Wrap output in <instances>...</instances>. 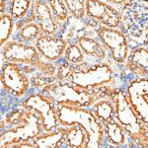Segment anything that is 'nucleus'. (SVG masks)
Here are the masks:
<instances>
[{"instance_id": "obj_16", "label": "nucleus", "mask_w": 148, "mask_h": 148, "mask_svg": "<svg viewBox=\"0 0 148 148\" xmlns=\"http://www.w3.org/2000/svg\"><path fill=\"white\" fill-rule=\"evenodd\" d=\"M78 44L85 54L90 56H93L95 58L102 59L106 56V51L104 49V45H101V42L97 40H94L89 37H80L78 40Z\"/></svg>"}, {"instance_id": "obj_18", "label": "nucleus", "mask_w": 148, "mask_h": 148, "mask_svg": "<svg viewBox=\"0 0 148 148\" xmlns=\"http://www.w3.org/2000/svg\"><path fill=\"white\" fill-rule=\"evenodd\" d=\"M87 132L82 126H75L72 125L67 130H65V143L69 147L79 148L86 146L85 136Z\"/></svg>"}, {"instance_id": "obj_14", "label": "nucleus", "mask_w": 148, "mask_h": 148, "mask_svg": "<svg viewBox=\"0 0 148 148\" xmlns=\"http://www.w3.org/2000/svg\"><path fill=\"white\" fill-rule=\"evenodd\" d=\"M127 96L135 113L143 123L148 125V97L130 84L127 87Z\"/></svg>"}, {"instance_id": "obj_13", "label": "nucleus", "mask_w": 148, "mask_h": 148, "mask_svg": "<svg viewBox=\"0 0 148 148\" xmlns=\"http://www.w3.org/2000/svg\"><path fill=\"white\" fill-rule=\"evenodd\" d=\"M35 20L45 35H53L57 30V24L53 19V14L46 0H35L34 8Z\"/></svg>"}, {"instance_id": "obj_21", "label": "nucleus", "mask_w": 148, "mask_h": 148, "mask_svg": "<svg viewBox=\"0 0 148 148\" xmlns=\"http://www.w3.org/2000/svg\"><path fill=\"white\" fill-rule=\"evenodd\" d=\"M40 32L42 30L38 24L30 22L24 25L22 28H20L18 36L23 42H33L34 40L38 39Z\"/></svg>"}, {"instance_id": "obj_30", "label": "nucleus", "mask_w": 148, "mask_h": 148, "mask_svg": "<svg viewBox=\"0 0 148 148\" xmlns=\"http://www.w3.org/2000/svg\"><path fill=\"white\" fill-rule=\"evenodd\" d=\"M10 1H11V0H10Z\"/></svg>"}, {"instance_id": "obj_20", "label": "nucleus", "mask_w": 148, "mask_h": 148, "mask_svg": "<svg viewBox=\"0 0 148 148\" xmlns=\"http://www.w3.org/2000/svg\"><path fill=\"white\" fill-rule=\"evenodd\" d=\"M52 14L59 23H63L68 19V8L64 0H47Z\"/></svg>"}, {"instance_id": "obj_23", "label": "nucleus", "mask_w": 148, "mask_h": 148, "mask_svg": "<svg viewBox=\"0 0 148 148\" xmlns=\"http://www.w3.org/2000/svg\"><path fill=\"white\" fill-rule=\"evenodd\" d=\"M13 17L11 15H8L6 13H2L0 17V32H1V46L7 42V40L10 38L13 31L14 22Z\"/></svg>"}, {"instance_id": "obj_12", "label": "nucleus", "mask_w": 148, "mask_h": 148, "mask_svg": "<svg viewBox=\"0 0 148 148\" xmlns=\"http://www.w3.org/2000/svg\"><path fill=\"white\" fill-rule=\"evenodd\" d=\"M67 45L63 39L51 35L40 36L36 40V47L40 54L51 61H56L61 57Z\"/></svg>"}, {"instance_id": "obj_24", "label": "nucleus", "mask_w": 148, "mask_h": 148, "mask_svg": "<svg viewBox=\"0 0 148 148\" xmlns=\"http://www.w3.org/2000/svg\"><path fill=\"white\" fill-rule=\"evenodd\" d=\"M114 108L108 101H100L95 105V116L104 123L113 120Z\"/></svg>"}, {"instance_id": "obj_17", "label": "nucleus", "mask_w": 148, "mask_h": 148, "mask_svg": "<svg viewBox=\"0 0 148 148\" xmlns=\"http://www.w3.org/2000/svg\"><path fill=\"white\" fill-rule=\"evenodd\" d=\"M65 137V130H59L45 135L35 137V147L40 148H56L61 140Z\"/></svg>"}, {"instance_id": "obj_9", "label": "nucleus", "mask_w": 148, "mask_h": 148, "mask_svg": "<svg viewBox=\"0 0 148 148\" xmlns=\"http://www.w3.org/2000/svg\"><path fill=\"white\" fill-rule=\"evenodd\" d=\"M1 83L6 90L17 97L24 96L31 86L30 79L15 62H8L2 66Z\"/></svg>"}, {"instance_id": "obj_4", "label": "nucleus", "mask_w": 148, "mask_h": 148, "mask_svg": "<svg viewBox=\"0 0 148 148\" xmlns=\"http://www.w3.org/2000/svg\"><path fill=\"white\" fill-rule=\"evenodd\" d=\"M116 103V114L119 123H121L125 130L132 138L137 139L144 134L141 121H139V116L135 113L130 100L123 91L118 92L114 95Z\"/></svg>"}, {"instance_id": "obj_28", "label": "nucleus", "mask_w": 148, "mask_h": 148, "mask_svg": "<svg viewBox=\"0 0 148 148\" xmlns=\"http://www.w3.org/2000/svg\"><path fill=\"white\" fill-rule=\"evenodd\" d=\"M71 73L70 71V66L68 64H63L59 67L58 71H57V74H56V77L58 79H62V78H66L69 76V74Z\"/></svg>"}, {"instance_id": "obj_25", "label": "nucleus", "mask_w": 148, "mask_h": 148, "mask_svg": "<svg viewBox=\"0 0 148 148\" xmlns=\"http://www.w3.org/2000/svg\"><path fill=\"white\" fill-rule=\"evenodd\" d=\"M64 57L68 62L72 64H79L84 61V51L79 45L71 44L66 47L64 51Z\"/></svg>"}, {"instance_id": "obj_5", "label": "nucleus", "mask_w": 148, "mask_h": 148, "mask_svg": "<svg viewBox=\"0 0 148 148\" xmlns=\"http://www.w3.org/2000/svg\"><path fill=\"white\" fill-rule=\"evenodd\" d=\"M113 70L108 64H97L86 70L72 71L68 76V80L74 86L82 89L99 87L111 82L113 79Z\"/></svg>"}, {"instance_id": "obj_29", "label": "nucleus", "mask_w": 148, "mask_h": 148, "mask_svg": "<svg viewBox=\"0 0 148 148\" xmlns=\"http://www.w3.org/2000/svg\"><path fill=\"white\" fill-rule=\"evenodd\" d=\"M108 1L111 2V3H113V4H116V5H120V4L125 3V2L128 1V0H108Z\"/></svg>"}, {"instance_id": "obj_19", "label": "nucleus", "mask_w": 148, "mask_h": 148, "mask_svg": "<svg viewBox=\"0 0 148 148\" xmlns=\"http://www.w3.org/2000/svg\"><path fill=\"white\" fill-rule=\"evenodd\" d=\"M105 131L107 133V136L110 142L114 145H121L125 142V133H123V128L121 123L118 121H114V119L110 121L105 123Z\"/></svg>"}, {"instance_id": "obj_1", "label": "nucleus", "mask_w": 148, "mask_h": 148, "mask_svg": "<svg viewBox=\"0 0 148 148\" xmlns=\"http://www.w3.org/2000/svg\"><path fill=\"white\" fill-rule=\"evenodd\" d=\"M58 123L62 125H79L87 132L88 142L86 147L98 148L104 139V128L99 119L84 107L70 105H58L56 109Z\"/></svg>"}, {"instance_id": "obj_8", "label": "nucleus", "mask_w": 148, "mask_h": 148, "mask_svg": "<svg viewBox=\"0 0 148 148\" xmlns=\"http://www.w3.org/2000/svg\"><path fill=\"white\" fill-rule=\"evenodd\" d=\"M98 36L104 47L109 49L113 59L118 63H123L128 56V42L125 34L116 29L100 27Z\"/></svg>"}, {"instance_id": "obj_10", "label": "nucleus", "mask_w": 148, "mask_h": 148, "mask_svg": "<svg viewBox=\"0 0 148 148\" xmlns=\"http://www.w3.org/2000/svg\"><path fill=\"white\" fill-rule=\"evenodd\" d=\"M2 47L3 58L8 62L23 63L30 66H39L42 62L37 47L15 40L7 42Z\"/></svg>"}, {"instance_id": "obj_7", "label": "nucleus", "mask_w": 148, "mask_h": 148, "mask_svg": "<svg viewBox=\"0 0 148 148\" xmlns=\"http://www.w3.org/2000/svg\"><path fill=\"white\" fill-rule=\"evenodd\" d=\"M24 108L33 110L40 114L42 119V126L47 132H51L57 126V114L53 102L44 94H35L28 97L22 104Z\"/></svg>"}, {"instance_id": "obj_2", "label": "nucleus", "mask_w": 148, "mask_h": 148, "mask_svg": "<svg viewBox=\"0 0 148 148\" xmlns=\"http://www.w3.org/2000/svg\"><path fill=\"white\" fill-rule=\"evenodd\" d=\"M42 94L57 105H70L76 107H87L93 104L96 97L91 93L77 86L68 84L47 85Z\"/></svg>"}, {"instance_id": "obj_15", "label": "nucleus", "mask_w": 148, "mask_h": 148, "mask_svg": "<svg viewBox=\"0 0 148 148\" xmlns=\"http://www.w3.org/2000/svg\"><path fill=\"white\" fill-rule=\"evenodd\" d=\"M127 67L132 72L141 76L148 75V49L137 47L127 58Z\"/></svg>"}, {"instance_id": "obj_3", "label": "nucleus", "mask_w": 148, "mask_h": 148, "mask_svg": "<svg viewBox=\"0 0 148 148\" xmlns=\"http://www.w3.org/2000/svg\"><path fill=\"white\" fill-rule=\"evenodd\" d=\"M40 116L30 112L24 113L21 123L16 125L14 128L3 131L1 134V148L12 147L17 143L28 141L29 139L39 136L40 130Z\"/></svg>"}, {"instance_id": "obj_26", "label": "nucleus", "mask_w": 148, "mask_h": 148, "mask_svg": "<svg viewBox=\"0 0 148 148\" xmlns=\"http://www.w3.org/2000/svg\"><path fill=\"white\" fill-rule=\"evenodd\" d=\"M64 1L74 18L80 20L85 17L86 9L84 0H64Z\"/></svg>"}, {"instance_id": "obj_27", "label": "nucleus", "mask_w": 148, "mask_h": 148, "mask_svg": "<svg viewBox=\"0 0 148 148\" xmlns=\"http://www.w3.org/2000/svg\"><path fill=\"white\" fill-rule=\"evenodd\" d=\"M130 85H132L134 88H136L138 91H140L148 97V78L135 79V80L131 81Z\"/></svg>"}, {"instance_id": "obj_6", "label": "nucleus", "mask_w": 148, "mask_h": 148, "mask_svg": "<svg viewBox=\"0 0 148 148\" xmlns=\"http://www.w3.org/2000/svg\"><path fill=\"white\" fill-rule=\"evenodd\" d=\"M131 37L139 39L148 29V0H130L121 14Z\"/></svg>"}, {"instance_id": "obj_22", "label": "nucleus", "mask_w": 148, "mask_h": 148, "mask_svg": "<svg viewBox=\"0 0 148 148\" xmlns=\"http://www.w3.org/2000/svg\"><path fill=\"white\" fill-rule=\"evenodd\" d=\"M32 4V0H11L10 15L14 19H21L26 16L29 8Z\"/></svg>"}, {"instance_id": "obj_11", "label": "nucleus", "mask_w": 148, "mask_h": 148, "mask_svg": "<svg viewBox=\"0 0 148 148\" xmlns=\"http://www.w3.org/2000/svg\"><path fill=\"white\" fill-rule=\"evenodd\" d=\"M85 9L88 17L100 21L106 27L116 29L121 25V15L119 11L101 0H86Z\"/></svg>"}]
</instances>
